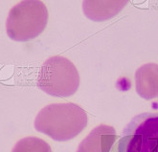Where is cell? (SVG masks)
<instances>
[{
  "mask_svg": "<svg viewBox=\"0 0 158 152\" xmlns=\"http://www.w3.org/2000/svg\"><path fill=\"white\" fill-rule=\"evenodd\" d=\"M136 90L140 97L150 100L158 97V65L148 63L135 74Z\"/></svg>",
  "mask_w": 158,
  "mask_h": 152,
  "instance_id": "52a82bcc",
  "label": "cell"
},
{
  "mask_svg": "<svg viewBox=\"0 0 158 152\" xmlns=\"http://www.w3.org/2000/svg\"><path fill=\"white\" fill-rule=\"evenodd\" d=\"M129 0H83L82 11L92 21L102 22L117 15Z\"/></svg>",
  "mask_w": 158,
  "mask_h": 152,
  "instance_id": "8992f818",
  "label": "cell"
},
{
  "mask_svg": "<svg viewBox=\"0 0 158 152\" xmlns=\"http://www.w3.org/2000/svg\"><path fill=\"white\" fill-rule=\"evenodd\" d=\"M86 125V112L72 102L49 104L39 112L34 122L39 132L58 142L74 139Z\"/></svg>",
  "mask_w": 158,
  "mask_h": 152,
  "instance_id": "6da1fadb",
  "label": "cell"
},
{
  "mask_svg": "<svg viewBox=\"0 0 158 152\" xmlns=\"http://www.w3.org/2000/svg\"><path fill=\"white\" fill-rule=\"evenodd\" d=\"M48 21V11L40 0H22L14 6L6 21L7 35L15 41H28L40 35Z\"/></svg>",
  "mask_w": 158,
  "mask_h": 152,
  "instance_id": "7a4b0ae2",
  "label": "cell"
},
{
  "mask_svg": "<svg viewBox=\"0 0 158 152\" xmlns=\"http://www.w3.org/2000/svg\"><path fill=\"white\" fill-rule=\"evenodd\" d=\"M36 85L50 96L67 98L77 92L80 75L76 66L68 59L55 55L41 66Z\"/></svg>",
  "mask_w": 158,
  "mask_h": 152,
  "instance_id": "277c9868",
  "label": "cell"
},
{
  "mask_svg": "<svg viewBox=\"0 0 158 152\" xmlns=\"http://www.w3.org/2000/svg\"><path fill=\"white\" fill-rule=\"evenodd\" d=\"M116 138L114 127L100 125L81 142L76 152H110Z\"/></svg>",
  "mask_w": 158,
  "mask_h": 152,
  "instance_id": "5b68a950",
  "label": "cell"
},
{
  "mask_svg": "<svg viewBox=\"0 0 158 152\" xmlns=\"http://www.w3.org/2000/svg\"><path fill=\"white\" fill-rule=\"evenodd\" d=\"M111 152H158V112L134 116L123 129Z\"/></svg>",
  "mask_w": 158,
  "mask_h": 152,
  "instance_id": "3957f363",
  "label": "cell"
},
{
  "mask_svg": "<svg viewBox=\"0 0 158 152\" xmlns=\"http://www.w3.org/2000/svg\"><path fill=\"white\" fill-rule=\"evenodd\" d=\"M12 152H52L51 146L38 137H26L18 141Z\"/></svg>",
  "mask_w": 158,
  "mask_h": 152,
  "instance_id": "ba28073f",
  "label": "cell"
}]
</instances>
